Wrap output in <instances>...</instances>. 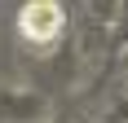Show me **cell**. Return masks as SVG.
Listing matches in <instances>:
<instances>
[{
    "label": "cell",
    "instance_id": "6da1fadb",
    "mask_svg": "<svg viewBox=\"0 0 128 123\" xmlns=\"http://www.w3.org/2000/svg\"><path fill=\"white\" fill-rule=\"evenodd\" d=\"M62 26V9L58 4H26L22 9V31L31 40H53Z\"/></svg>",
    "mask_w": 128,
    "mask_h": 123
}]
</instances>
